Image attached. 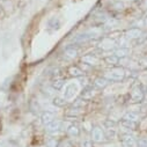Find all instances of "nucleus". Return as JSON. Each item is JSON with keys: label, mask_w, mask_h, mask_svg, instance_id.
<instances>
[{"label": "nucleus", "mask_w": 147, "mask_h": 147, "mask_svg": "<svg viewBox=\"0 0 147 147\" xmlns=\"http://www.w3.org/2000/svg\"><path fill=\"white\" fill-rule=\"evenodd\" d=\"M92 138H93L94 141H97V142L102 141V140L104 139V133H103L102 129L95 127V129L93 130V132H92Z\"/></svg>", "instance_id": "obj_1"}, {"label": "nucleus", "mask_w": 147, "mask_h": 147, "mask_svg": "<svg viewBox=\"0 0 147 147\" xmlns=\"http://www.w3.org/2000/svg\"><path fill=\"white\" fill-rule=\"evenodd\" d=\"M60 125H61V123L60 122H51L50 124H48L47 125V130L48 131H50V132H55V131H58L59 129H60Z\"/></svg>", "instance_id": "obj_3"}, {"label": "nucleus", "mask_w": 147, "mask_h": 147, "mask_svg": "<svg viewBox=\"0 0 147 147\" xmlns=\"http://www.w3.org/2000/svg\"><path fill=\"white\" fill-rule=\"evenodd\" d=\"M123 144L125 147H136L137 146V141L133 137H130V136H125L123 138Z\"/></svg>", "instance_id": "obj_2"}, {"label": "nucleus", "mask_w": 147, "mask_h": 147, "mask_svg": "<svg viewBox=\"0 0 147 147\" xmlns=\"http://www.w3.org/2000/svg\"><path fill=\"white\" fill-rule=\"evenodd\" d=\"M125 119H126V121H131V122L137 121V119H138V115H137V114H134V113H130V114H127V115H126Z\"/></svg>", "instance_id": "obj_6"}, {"label": "nucleus", "mask_w": 147, "mask_h": 147, "mask_svg": "<svg viewBox=\"0 0 147 147\" xmlns=\"http://www.w3.org/2000/svg\"><path fill=\"white\" fill-rule=\"evenodd\" d=\"M42 119H43V123H45V124L48 125V124H50L51 122H53V115H52L51 113H45V114L43 115Z\"/></svg>", "instance_id": "obj_4"}, {"label": "nucleus", "mask_w": 147, "mask_h": 147, "mask_svg": "<svg viewBox=\"0 0 147 147\" xmlns=\"http://www.w3.org/2000/svg\"><path fill=\"white\" fill-rule=\"evenodd\" d=\"M68 134L72 136V137H77L79 134V129L77 126H71L68 129Z\"/></svg>", "instance_id": "obj_5"}, {"label": "nucleus", "mask_w": 147, "mask_h": 147, "mask_svg": "<svg viewBox=\"0 0 147 147\" xmlns=\"http://www.w3.org/2000/svg\"><path fill=\"white\" fill-rule=\"evenodd\" d=\"M122 125L124 126V127H127V129H130V130H132V129H134V123L133 122H131V121H124L123 123H122Z\"/></svg>", "instance_id": "obj_7"}]
</instances>
